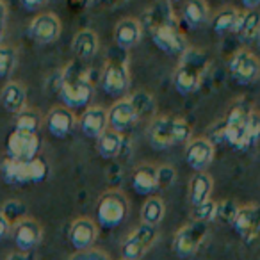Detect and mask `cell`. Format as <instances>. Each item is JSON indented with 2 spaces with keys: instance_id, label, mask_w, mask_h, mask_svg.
Wrapping results in <instances>:
<instances>
[{
  "instance_id": "cell-41",
  "label": "cell",
  "mask_w": 260,
  "mask_h": 260,
  "mask_svg": "<svg viewBox=\"0 0 260 260\" xmlns=\"http://www.w3.org/2000/svg\"><path fill=\"white\" fill-rule=\"evenodd\" d=\"M20 4L25 11H40L48 4V0H20Z\"/></svg>"
},
{
  "instance_id": "cell-8",
  "label": "cell",
  "mask_w": 260,
  "mask_h": 260,
  "mask_svg": "<svg viewBox=\"0 0 260 260\" xmlns=\"http://www.w3.org/2000/svg\"><path fill=\"white\" fill-rule=\"evenodd\" d=\"M126 214H128V202L123 192L107 191L100 196L96 205V217L100 224L107 228L119 226L126 219Z\"/></svg>"
},
{
  "instance_id": "cell-36",
  "label": "cell",
  "mask_w": 260,
  "mask_h": 260,
  "mask_svg": "<svg viewBox=\"0 0 260 260\" xmlns=\"http://www.w3.org/2000/svg\"><path fill=\"white\" fill-rule=\"evenodd\" d=\"M246 139H248V148L260 143V111H251L246 126Z\"/></svg>"
},
{
  "instance_id": "cell-2",
  "label": "cell",
  "mask_w": 260,
  "mask_h": 260,
  "mask_svg": "<svg viewBox=\"0 0 260 260\" xmlns=\"http://www.w3.org/2000/svg\"><path fill=\"white\" fill-rule=\"evenodd\" d=\"M210 59L205 50L196 47H187L180 55L177 68L173 72V86L180 94H191L200 89L203 77L207 75Z\"/></svg>"
},
{
  "instance_id": "cell-19",
  "label": "cell",
  "mask_w": 260,
  "mask_h": 260,
  "mask_svg": "<svg viewBox=\"0 0 260 260\" xmlns=\"http://www.w3.org/2000/svg\"><path fill=\"white\" fill-rule=\"evenodd\" d=\"M98 237V228L89 217H79L70 224L68 239L73 244V248L79 251L91 249Z\"/></svg>"
},
{
  "instance_id": "cell-40",
  "label": "cell",
  "mask_w": 260,
  "mask_h": 260,
  "mask_svg": "<svg viewBox=\"0 0 260 260\" xmlns=\"http://www.w3.org/2000/svg\"><path fill=\"white\" fill-rule=\"evenodd\" d=\"M128 0H91L89 8L91 9H114L119 6L126 4Z\"/></svg>"
},
{
  "instance_id": "cell-11",
  "label": "cell",
  "mask_w": 260,
  "mask_h": 260,
  "mask_svg": "<svg viewBox=\"0 0 260 260\" xmlns=\"http://www.w3.org/2000/svg\"><path fill=\"white\" fill-rule=\"evenodd\" d=\"M159 232L157 226L141 223L121 244V256L125 260H141L145 253L155 244Z\"/></svg>"
},
{
  "instance_id": "cell-30",
  "label": "cell",
  "mask_w": 260,
  "mask_h": 260,
  "mask_svg": "<svg viewBox=\"0 0 260 260\" xmlns=\"http://www.w3.org/2000/svg\"><path fill=\"white\" fill-rule=\"evenodd\" d=\"M15 130L20 132H27V134H38V130L43 125V116L36 111V109L25 107L23 111H20L18 114H15Z\"/></svg>"
},
{
  "instance_id": "cell-13",
  "label": "cell",
  "mask_w": 260,
  "mask_h": 260,
  "mask_svg": "<svg viewBox=\"0 0 260 260\" xmlns=\"http://www.w3.org/2000/svg\"><path fill=\"white\" fill-rule=\"evenodd\" d=\"M29 36L38 45H52L62 32V23L54 13H40L29 25Z\"/></svg>"
},
{
  "instance_id": "cell-10",
  "label": "cell",
  "mask_w": 260,
  "mask_h": 260,
  "mask_svg": "<svg viewBox=\"0 0 260 260\" xmlns=\"http://www.w3.org/2000/svg\"><path fill=\"white\" fill-rule=\"evenodd\" d=\"M232 79L241 86L253 84L260 77V59L249 48H239L228 62Z\"/></svg>"
},
{
  "instance_id": "cell-23",
  "label": "cell",
  "mask_w": 260,
  "mask_h": 260,
  "mask_svg": "<svg viewBox=\"0 0 260 260\" xmlns=\"http://www.w3.org/2000/svg\"><path fill=\"white\" fill-rule=\"evenodd\" d=\"M98 47H100L98 36H96V32L91 29L79 30L72 41V52L75 54V57L79 59L80 62L93 59L98 52Z\"/></svg>"
},
{
  "instance_id": "cell-34",
  "label": "cell",
  "mask_w": 260,
  "mask_h": 260,
  "mask_svg": "<svg viewBox=\"0 0 260 260\" xmlns=\"http://www.w3.org/2000/svg\"><path fill=\"white\" fill-rule=\"evenodd\" d=\"M0 216L4 217L11 226H15L16 223L27 217V207L18 200H9L0 207Z\"/></svg>"
},
{
  "instance_id": "cell-17",
  "label": "cell",
  "mask_w": 260,
  "mask_h": 260,
  "mask_svg": "<svg viewBox=\"0 0 260 260\" xmlns=\"http://www.w3.org/2000/svg\"><path fill=\"white\" fill-rule=\"evenodd\" d=\"M45 125L54 138L62 139L73 132L77 125V118L72 109L64 107V105H57V107H52L48 111L47 118H45Z\"/></svg>"
},
{
  "instance_id": "cell-48",
  "label": "cell",
  "mask_w": 260,
  "mask_h": 260,
  "mask_svg": "<svg viewBox=\"0 0 260 260\" xmlns=\"http://www.w3.org/2000/svg\"><path fill=\"white\" fill-rule=\"evenodd\" d=\"M184 2H185V0H184Z\"/></svg>"
},
{
  "instance_id": "cell-3",
  "label": "cell",
  "mask_w": 260,
  "mask_h": 260,
  "mask_svg": "<svg viewBox=\"0 0 260 260\" xmlns=\"http://www.w3.org/2000/svg\"><path fill=\"white\" fill-rule=\"evenodd\" d=\"M191 136V125L178 116H155L148 126V141L155 150L187 143Z\"/></svg>"
},
{
  "instance_id": "cell-47",
  "label": "cell",
  "mask_w": 260,
  "mask_h": 260,
  "mask_svg": "<svg viewBox=\"0 0 260 260\" xmlns=\"http://www.w3.org/2000/svg\"><path fill=\"white\" fill-rule=\"evenodd\" d=\"M123 260H125V258H123Z\"/></svg>"
},
{
  "instance_id": "cell-15",
  "label": "cell",
  "mask_w": 260,
  "mask_h": 260,
  "mask_svg": "<svg viewBox=\"0 0 260 260\" xmlns=\"http://www.w3.org/2000/svg\"><path fill=\"white\" fill-rule=\"evenodd\" d=\"M185 160L196 171H205L214 160V143L209 138H191L185 143Z\"/></svg>"
},
{
  "instance_id": "cell-39",
  "label": "cell",
  "mask_w": 260,
  "mask_h": 260,
  "mask_svg": "<svg viewBox=\"0 0 260 260\" xmlns=\"http://www.w3.org/2000/svg\"><path fill=\"white\" fill-rule=\"evenodd\" d=\"M70 260H111L107 253L100 251V249H86V251H79L72 256Z\"/></svg>"
},
{
  "instance_id": "cell-4",
  "label": "cell",
  "mask_w": 260,
  "mask_h": 260,
  "mask_svg": "<svg viewBox=\"0 0 260 260\" xmlns=\"http://www.w3.org/2000/svg\"><path fill=\"white\" fill-rule=\"evenodd\" d=\"M150 36L155 47L168 55H182L187 48L184 32L170 13H160L150 22Z\"/></svg>"
},
{
  "instance_id": "cell-26",
  "label": "cell",
  "mask_w": 260,
  "mask_h": 260,
  "mask_svg": "<svg viewBox=\"0 0 260 260\" xmlns=\"http://www.w3.org/2000/svg\"><path fill=\"white\" fill-rule=\"evenodd\" d=\"M214 189V180L209 173L205 171H200V173H194L189 182V202H191L192 207H198L202 203L209 202L210 194H212Z\"/></svg>"
},
{
  "instance_id": "cell-45",
  "label": "cell",
  "mask_w": 260,
  "mask_h": 260,
  "mask_svg": "<svg viewBox=\"0 0 260 260\" xmlns=\"http://www.w3.org/2000/svg\"><path fill=\"white\" fill-rule=\"evenodd\" d=\"M244 9H258L260 6V0H241Z\"/></svg>"
},
{
  "instance_id": "cell-1",
  "label": "cell",
  "mask_w": 260,
  "mask_h": 260,
  "mask_svg": "<svg viewBox=\"0 0 260 260\" xmlns=\"http://www.w3.org/2000/svg\"><path fill=\"white\" fill-rule=\"evenodd\" d=\"M59 94H61L64 107L84 109L93 98V82H91L89 68L80 61H72L62 70L59 79Z\"/></svg>"
},
{
  "instance_id": "cell-37",
  "label": "cell",
  "mask_w": 260,
  "mask_h": 260,
  "mask_svg": "<svg viewBox=\"0 0 260 260\" xmlns=\"http://www.w3.org/2000/svg\"><path fill=\"white\" fill-rule=\"evenodd\" d=\"M214 216H216V202H212V200L198 207H192V219L194 221H202V223L209 224L210 221H214Z\"/></svg>"
},
{
  "instance_id": "cell-44",
  "label": "cell",
  "mask_w": 260,
  "mask_h": 260,
  "mask_svg": "<svg viewBox=\"0 0 260 260\" xmlns=\"http://www.w3.org/2000/svg\"><path fill=\"white\" fill-rule=\"evenodd\" d=\"M8 260H32V256L25 251H18V253H11L8 256Z\"/></svg>"
},
{
  "instance_id": "cell-43",
  "label": "cell",
  "mask_w": 260,
  "mask_h": 260,
  "mask_svg": "<svg viewBox=\"0 0 260 260\" xmlns=\"http://www.w3.org/2000/svg\"><path fill=\"white\" fill-rule=\"evenodd\" d=\"M9 230H11V224H9L8 221L4 219V217L0 216V241L8 237V235H9Z\"/></svg>"
},
{
  "instance_id": "cell-31",
  "label": "cell",
  "mask_w": 260,
  "mask_h": 260,
  "mask_svg": "<svg viewBox=\"0 0 260 260\" xmlns=\"http://www.w3.org/2000/svg\"><path fill=\"white\" fill-rule=\"evenodd\" d=\"M164 212H166V207H164L162 198H159V196H150L141 207V219L145 224L157 226V224L162 221Z\"/></svg>"
},
{
  "instance_id": "cell-20",
  "label": "cell",
  "mask_w": 260,
  "mask_h": 260,
  "mask_svg": "<svg viewBox=\"0 0 260 260\" xmlns=\"http://www.w3.org/2000/svg\"><path fill=\"white\" fill-rule=\"evenodd\" d=\"M143 23L136 18H123L114 27V43L121 50H130L141 41Z\"/></svg>"
},
{
  "instance_id": "cell-5",
  "label": "cell",
  "mask_w": 260,
  "mask_h": 260,
  "mask_svg": "<svg viewBox=\"0 0 260 260\" xmlns=\"http://www.w3.org/2000/svg\"><path fill=\"white\" fill-rule=\"evenodd\" d=\"M0 171H2V177L8 184H38V182H43L48 178V173H50V168H48L47 160L36 159L27 160V162H22V160H13V159H6L0 164Z\"/></svg>"
},
{
  "instance_id": "cell-35",
  "label": "cell",
  "mask_w": 260,
  "mask_h": 260,
  "mask_svg": "<svg viewBox=\"0 0 260 260\" xmlns=\"http://www.w3.org/2000/svg\"><path fill=\"white\" fill-rule=\"evenodd\" d=\"M237 209L239 205L235 202H232V200H224V202L216 203V216H214V219L221 221L224 224H232Z\"/></svg>"
},
{
  "instance_id": "cell-6",
  "label": "cell",
  "mask_w": 260,
  "mask_h": 260,
  "mask_svg": "<svg viewBox=\"0 0 260 260\" xmlns=\"http://www.w3.org/2000/svg\"><path fill=\"white\" fill-rule=\"evenodd\" d=\"M251 105L244 100H239L228 109L226 118L223 119L224 141L235 150H248V139H246V126L251 114Z\"/></svg>"
},
{
  "instance_id": "cell-14",
  "label": "cell",
  "mask_w": 260,
  "mask_h": 260,
  "mask_svg": "<svg viewBox=\"0 0 260 260\" xmlns=\"http://www.w3.org/2000/svg\"><path fill=\"white\" fill-rule=\"evenodd\" d=\"M235 234L246 242H251L260 234V205L256 203H246L241 205L235 212L232 221Z\"/></svg>"
},
{
  "instance_id": "cell-7",
  "label": "cell",
  "mask_w": 260,
  "mask_h": 260,
  "mask_svg": "<svg viewBox=\"0 0 260 260\" xmlns=\"http://www.w3.org/2000/svg\"><path fill=\"white\" fill-rule=\"evenodd\" d=\"M102 89L114 98H123V94L130 87V72L126 59L111 57L107 59L104 70H102Z\"/></svg>"
},
{
  "instance_id": "cell-29",
  "label": "cell",
  "mask_w": 260,
  "mask_h": 260,
  "mask_svg": "<svg viewBox=\"0 0 260 260\" xmlns=\"http://www.w3.org/2000/svg\"><path fill=\"white\" fill-rule=\"evenodd\" d=\"M125 138L116 130L107 128L100 138L96 139V150L104 159H114L121 153Z\"/></svg>"
},
{
  "instance_id": "cell-22",
  "label": "cell",
  "mask_w": 260,
  "mask_h": 260,
  "mask_svg": "<svg viewBox=\"0 0 260 260\" xmlns=\"http://www.w3.org/2000/svg\"><path fill=\"white\" fill-rule=\"evenodd\" d=\"M0 104L11 114H18L27 107V89L18 80H9L0 91Z\"/></svg>"
},
{
  "instance_id": "cell-25",
  "label": "cell",
  "mask_w": 260,
  "mask_h": 260,
  "mask_svg": "<svg viewBox=\"0 0 260 260\" xmlns=\"http://www.w3.org/2000/svg\"><path fill=\"white\" fill-rule=\"evenodd\" d=\"M132 187L138 194L150 196L159 189L157 185V168L152 164H141L132 173Z\"/></svg>"
},
{
  "instance_id": "cell-42",
  "label": "cell",
  "mask_w": 260,
  "mask_h": 260,
  "mask_svg": "<svg viewBox=\"0 0 260 260\" xmlns=\"http://www.w3.org/2000/svg\"><path fill=\"white\" fill-rule=\"evenodd\" d=\"M6 23H8V6H6V0H0V43L4 40Z\"/></svg>"
},
{
  "instance_id": "cell-33",
  "label": "cell",
  "mask_w": 260,
  "mask_h": 260,
  "mask_svg": "<svg viewBox=\"0 0 260 260\" xmlns=\"http://www.w3.org/2000/svg\"><path fill=\"white\" fill-rule=\"evenodd\" d=\"M128 100H130V104L134 105L136 114H138L139 119L153 116V112H155V100H153L152 94L146 93V91H136L134 94H130Z\"/></svg>"
},
{
  "instance_id": "cell-38",
  "label": "cell",
  "mask_w": 260,
  "mask_h": 260,
  "mask_svg": "<svg viewBox=\"0 0 260 260\" xmlns=\"http://www.w3.org/2000/svg\"><path fill=\"white\" fill-rule=\"evenodd\" d=\"M177 178V173L171 166H160L157 168V185L159 187H170Z\"/></svg>"
},
{
  "instance_id": "cell-18",
  "label": "cell",
  "mask_w": 260,
  "mask_h": 260,
  "mask_svg": "<svg viewBox=\"0 0 260 260\" xmlns=\"http://www.w3.org/2000/svg\"><path fill=\"white\" fill-rule=\"evenodd\" d=\"M79 128L87 138L98 139L109 128L107 109L100 107V105H89V107H86L79 118Z\"/></svg>"
},
{
  "instance_id": "cell-46",
  "label": "cell",
  "mask_w": 260,
  "mask_h": 260,
  "mask_svg": "<svg viewBox=\"0 0 260 260\" xmlns=\"http://www.w3.org/2000/svg\"><path fill=\"white\" fill-rule=\"evenodd\" d=\"M258 41H260V34H258Z\"/></svg>"
},
{
  "instance_id": "cell-9",
  "label": "cell",
  "mask_w": 260,
  "mask_h": 260,
  "mask_svg": "<svg viewBox=\"0 0 260 260\" xmlns=\"http://www.w3.org/2000/svg\"><path fill=\"white\" fill-rule=\"evenodd\" d=\"M209 234V224L202 223V221H194L184 224L180 230L175 234L173 237V251L180 258H187L192 256L203 244Z\"/></svg>"
},
{
  "instance_id": "cell-32",
  "label": "cell",
  "mask_w": 260,
  "mask_h": 260,
  "mask_svg": "<svg viewBox=\"0 0 260 260\" xmlns=\"http://www.w3.org/2000/svg\"><path fill=\"white\" fill-rule=\"evenodd\" d=\"M18 64V50L13 45L0 43V80L9 79Z\"/></svg>"
},
{
  "instance_id": "cell-27",
  "label": "cell",
  "mask_w": 260,
  "mask_h": 260,
  "mask_svg": "<svg viewBox=\"0 0 260 260\" xmlns=\"http://www.w3.org/2000/svg\"><path fill=\"white\" fill-rule=\"evenodd\" d=\"M241 11L242 9H237L234 6H224L221 8L216 15L210 18V27L216 34H230L235 32L237 29L239 18H241Z\"/></svg>"
},
{
  "instance_id": "cell-12",
  "label": "cell",
  "mask_w": 260,
  "mask_h": 260,
  "mask_svg": "<svg viewBox=\"0 0 260 260\" xmlns=\"http://www.w3.org/2000/svg\"><path fill=\"white\" fill-rule=\"evenodd\" d=\"M8 157L13 160H32L38 157L41 150V141L38 134H27V132H20V130H13L8 136Z\"/></svg>"
},
{
  "instance_id": "cell-28",
  "label": "cell",
  "mask_w": 260,
  "mask_h": 260,
  "mask_svg": "<svg viewBox=\"0 0 260 260\" xmlns=\"http://www.w3.org/2000/svg\"><path fill=\"white\" fill-rule=\"evenodd\" d=\"M235 34L241 38V41L258 40L260 34V11L258 9H244L241 11Z\"/></svg>"
},
{
  "instance_id": "cell-16",
  "label": "cell",
  "mask_w": 260,
  "mask_h": 260,
  "mask_svg": "<svg viewBox=\"0 0 260 260\" xmlns=\"http://www.w3.org/2000/svg\"><path fill=\"white\" fill-rule=\"evenodd\" d=\"M139 121L138 114H136L134 105L130 104L128 96H123L116 100L107 111V125L111 130H116L119 134L130 130L136 123Z\"/></svg>"
},
{
  "instance_id": "cell-21",
  "label": "cell",
  "mask_w": 260,
  "mask_h": 260,
  "mask_svg": "<svg viewBox=\"0 0 260 260\" xmlns=\"http://www.w3.org/2000/svg\"><path fill=\"white\" fill-rule=\"evenodd\" d=\"M15 242L20 248V251H30L32 248H36L41 241V226L38 221H34L32 217H25L20 223H16L15 226Z\"/></svg>"
},
{
  "instance_id": "cell-24",
  "label": "cell",
  "mask_w": 260,
  "mask_h": 260,
  "mask_svg": "<svg viewBox=\"0 0 260 260\" xmlns=\"http://www.w3.org/2000/svg\"><path fill=\"white\" fill-rule=\"evenodd\" d=\"M182 18L192 29H202L210 22V8L207 0H185L182 8Z\"/></svg>"
}]
</instances>
